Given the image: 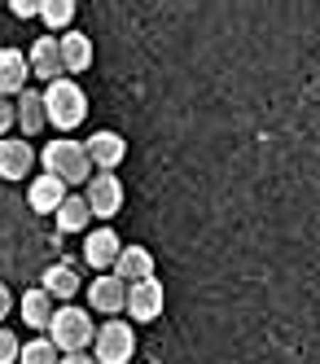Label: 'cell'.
<instances>
[{
    "label": "cell",
    "mask_w": 320,
    "mask_h": 364,
    "mask_svg": "<svg viewBox=\"0 0 320 364\" xmlns=\"http://www.w3.org/2000/svg\"><path fill=\"white\" fill-rule=\"evenodd\" d=\"M48 343L58 347L62 355H75V351H84V347H92V338H97V329H92V311L88 307H75V303H62L58 311H53V321H48Z\"/></svg>",
    "instance_id": "1"
},
{
    "label": "cell",
    "mask_w": 320,
    "mask_h": 364,
    "mask_svg": "<svg viewBox=\"0 0 320 364\" xmlns=\"http://www.w3.org/2000/svg\"><path fill=\"white\" fill-rule=\"evenodd\" d=\"M44 119H48V127H58V132H75V127L88 119L84 88L75 80H53L44 88Z\"/></svg>",
    "instance_id": "2"
},
{
    "label": "cell",
    "mask_w": 320,
    "mask_h": 364,
    "mask_svg": "<svg viewBox=\"0 0 320 364\" xmlns=\"http://www.w3.org/2000/svg\"><path fill=\"white\" fill-rule=\"evenodd\" d=\"M40 163H44V176H58L66 189L92 180V163L84 154V141H48L44 154H40Z\"/></svg>",
    "instance_id": "3"
},
{
    "label": "cell",
    "mask_w": 320,
    "mask_h": 364,
    "mask_svg": "<svg viewBox=\"0 0 320 364\" xmlns=\"http://www.w3.org/2000/svg\"><path fill=\"white\" fill-rule=\"evenodd\" d=\"M132 355H137V329H132V321H105L92 338V360L97 364H132Z\"/></svg>",
    "instance_id": "4"
},
{
    "label": "cell",
    "mask_w": 320,
    "mask_h": 364,
    "mask_svg": "<svg viewBox=\"0 0 320 364\" xmlns=\"http://www.w3.org/2000/svg\"><path fill=\"white\" fill-rule=\"evenodd\" d=\"M84 202H88V211H92L97 220H114V215L123 211V202H127V193H123V180H119L114 171H101V176H92L88 185H84Z\"/></svg>",
    "instance_id": "5"
},
{
    "label": "cell",
    "mask_w": 320,
    "mask_h": 364,
    "mask_svg": "<svg viewBox=\"0 0 320 364\" xmlns=\"http://www.w3.org/2000/svg\"><path fill=\"white\" fill-rule=\"evenodd\" d=\"M119 255H123V237L110 228V224H101L88 232V242H84V259H88V268L101 277V272H114L119 264Z\"/></svg>",
    "instance_id": "6"
},
{
    "label": "cell",
    "mask_w": 320,
    "mask_h": 364,
    "mask_svg": "<svg viewBox=\"0 0 320 364\" xmlns=\"http://www.w3.org/2000/svg\"><path fill=\"white\" fill-rule=\"evenodd\" d=\"M88 311H101V316H119V311H127V285L114 277V272H101L88 281Z\"/></svg>",
    "instance_id": "7"
},
{
    "label": "cell",
    "mask_w": 320,
    "mask_h": 364,
    "mask_svg": "<svg viewBox=\"0 0 320 364\" xmlns=\"http://www.w3.org/2000/svg\"><path fill=\"white\" fill-rule=\"evenodd\" d=\"M163 303H167V294H163V281H141V285H127V316H132V325H149V321H158L163 316Z\"/></svg>",
    "instance_id": "8"
},
{
    "label": "cell",
    "mask_w": 320,
    "mask_h": 364,
    "mask_svg": "<svg viewBox=\"0 0 320 364\" xmlns=\"http://www.w3.org/2000/svg\"><path fill=\"white\" fill-rule=\"evenodd\" d=\"M26 62H31V75H36V80H44V84H53V80H66V66H62V44H58V36H40L31 48H26Z\"/></svg>",
    "instance_id": "9"
},
{
    "label": "cell",
    "mask_w": 320,
    "mask_h": 364,
    "mask_svg": "<svg viewBox=\"0 0 320 364\" xmlns=\"http://www.w3.org/2000/svg\"><path fill=\"white\" fill-rule=\"evenodd\" d=\"M26 80H31V62H26L22 48H0V97L14 101L26 92Z\"/></svg>",
    "instance_id": "10"
},
{
    "label": "cell",
    "mask_w": 320,
    "mask_h": 364,
    "mask_svg": "<svg viewBox=\"0 0 320 364\" xmlns=\"http://www.w3.org/2000/svg\"><path fill=\"white\" fill-rule=\"evenodd\" d=\"M84 154H88V163L92 167H101V171H114L123 159H127V141L119 136V132H92V141H84Z\"/></svg>",
    "instance_id": "11"
},
{
    "label": "cell",
    "mask_w": 320,
    "mask_h": 364,
    "mask_svg": "<svg viewBox=\"0 0 320 364\" xmlns=\"http://www.w3.org/2000/svg\"><path fill=\"white\" fill-rule=\"evenodd\" d=\"M66 198H70V189L62 185L58 176H36L31 189H26V202H31V211H40V215H58V206Z\"/></svg>",
    "instance_id": "12"
},
{
    "label": "cell",
    "mask_w": 320,
    "mask_h": 364,
    "mask_svg": "<svg viewBox=\"0 0 320 364\" xmlns=\"http://www.w3.org/2000/svg\"><path fill=\"white\" fill-rule=\"evenodd\" d=\"M31 163H36L31 141H22V136H5V141H0V176H5V180H22L26 171H31Z\"/></svg>",
    "instance_id": "13"
},
{
    "label": "cell",
    "mask_w": 320,
    "mask_h": 364,
    "mask_svg": "<svg viewBox=\"0 0 320 364\" xmlns=\"http://www.w3.org/2000/svg\"><path fill=\"white\" fill-rule=\"evenodd\" d=\"M114 277L123 285H141V281H154V255L145 246H123L119 264H114Z\"/></svg>",
    "instance_id": "14"
},
{
    "label": "cell",
    "mask_w": 320,
    "mask_h": 364,
    "mask_svg": "<svg viewBox=\"0 0 320 364\" xmlns=\"http://www.w3.org/2000/svg\"><path fill=\"white\" fill-rule=\"evenodd\" d=\"M14 114H18V127H22V141H26V136H40L44 127H48V119H44V92L26 88V92L14 101Z\"/></svg>",
    "instance_id": "15"
},
{
    "label": "cell",
    "mask_w": 320,
    "mask_h": 364,
    "mask_svg": "<svg viewBox=\"0 0 320 364\" xmlns=\"http://www.w3.org/2000/svg\"><path fill=\"white\" fill-rule=\"evenodd\" d=\"M58 44H62V66H66V80L92 66V40H88L84 31H66V36H58Z\"/></svg>",
    "instance_id": "16"
},
{
    "label": "cell",
    "mask_w": 320,
    "mask_h": 364,
    "mask_svg": "<svg viewBox=\"0 0 320 364\" xmlns=\"http://www.w3.org/2000/svg\"><path fill=\"white\" fill-rule=\"evenodd\" d=\"M53 311H58V303L44 294V285H36V290L22 294V325H31V329H44V333H48Z\"/></svg>",
    "instance_id": "17"
},
{
    "label": "cell",
    "mask_w": 320,
    "mask_h": 364,
    "mask_svg": "<svg viewBox=\"0 0 320 364\" xmlns=\"http://www.w3.org/2000/svg\"><path fill=\"white\" fill-rule=\"evenodd\" d=\"M44 294L53 299V303H70L75 294H79V272L70 268V264H53L48 272H44Z\"/></svg>",
    "instance_id": "18"
},
{
    "label": "cell",
    "mask_w": 320,
    "mask_h": 364,
    "mask_svg": "<svg viewBox=\"0 0 320 364\" xmlns=\"http://www.w3.org/2000/svg\"><path fill=\"white\" fill-rule=\"evenodd\" d=\"M58 228L62 232H88V224H92V211H88V202H84V193H70L62 206H58Z\"/></svg>",
    "instance_id": "19"
},
{
    "label": "cell",
    "mask_w": 320,
    "mask_h": 364,
    "mask_svg": "<svg viewBox=\"0 0 320 364\" xmlns=\"http://www.w3.org/2000/svg\"><path fill=\"white\" fill-rule=\"evenodd\" d=\"M40 18H44V27L53 36H66V27L75 22V0H40Z\"/></svg>",
    "instance_id": "20"
},
{
    "label": "cell",
    "mask_w": 320,
    "mask_h": 364,
    "mask_svg": "<svg viewBox=\"0 0 320 364\" xmlns=\"http://www.w3.org/2000/svg\"><path fill=\"white\" fill-rule=\"evenodd\" d=\"M18 364H62V355H58V347H53L48 338H31V343H22Z\"/></svg>",
    "instance_id": "21"
},
{
    "label": "cell",
    "mask_w": 320,
    "mask_h": 364,
    "mask_svg": "<svg viewBox=\"0 0 320 364\" xmlns=\"http://www.w3.org/2000/svg\"><path fill=\"white\" fill-rule=\"evenodd\" d=\"M18 355H22V343H18V333L0 325V364H18Z\"/></svg>",
    "instance_id": "22"
},
{
    "label": "cell",
    "mask_w": 320,
    "mask_h": 364,
    "mask_svg": "<svg viewBox=\"0 0 320 364\" xmlns=\"http://www.w3.org/2000/svg\"><path fill=\"white\" fill-rule=\"evenodd\" d=\"M18 123V114H14V101H5V97H0V141H5L9 136V127Z\"/></svg>",
    "instance_id": "23"
},
{
    "label": "cell",
    "mask_w": 320,
    "mask_h": 364,
    "mask_svg": "<svg viewBox=\"0 0 320 364\" xmlns=\"http://www.w3.org/2000/svg\"><path fill=\"white\" fill-rule=\"evenodd\" d=\"M9 14L14 18H40V0H14Z\"/></svg>",
    "instance_id": "24"
},
{
    "label": "cell",
    "mask_w": 320,
    "mask_h": 364,
    "mask_svg": "<svg viewBox=\"0 0 320 364\" xmlns=\"http://www.w3.org/2000/svg\"><path fill=\"white\" fill-rule=\"evenodd\" d=\"M14 311V294H9V285L0 281V325H5V316Z\"/></svg>",
    "instance_id": "25"
},
{
    "label": "cell",
    "mask_w": 320,
    "mask_h": 364,
    "mask_svg": "<svg viewBox=\"0 0 320 364\" xmlns=\"http://www.w3.org/2000/svg\"><path fill=\"white\" fill-rule=\"evenodd\" d=\"M62 364H97L88 351H75V355H62Z\"/></svg>",
    "instance_id": "26"
}]
</instances>
